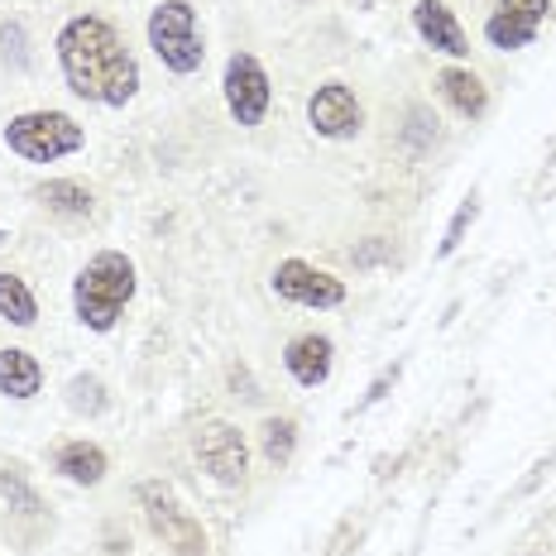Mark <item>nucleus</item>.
Masks as SVG:
<instances>
[{"label": "nucleus", "mask_w": 556, "mask_h": 556, "mask_svg": "<svg viewBox=\"0 0 556 556\" xmlns=\"http://www.w3.org/2000/svg\"><path fill=\"white\" fill-rule=\"evenodd\" d=\"M58 67L73 97L97 101V106H130L139 91V58L130 43L121 39V29L101 15H73L53 39Z\"/></svg>", "instance_id": "nucleus-1"}, {"label": "nucleus", "mask_w": 556, "mask_h": 556, "mask_svg": "<svg viewBox=\"0 0 556 556\" xmlns=\"http://www.w3.org/2000/svg\"><path fill=\"white\" fill-rule=\"evenodd\" d=\"M135 298V260L121 250H101L83 264V274L73 278V307H77V321L87 331L106 336L121 327L125 307Z\"/></svg>", "instance_id": "nucleus-2"}, {"label": "nucleus", "mask_w": 556, "mask_h": 556, "mask_svg": "<svg viewBox=\"0 0 556 556\" xmlns=\"http://www.w3.org/2000/svg\"><path fill=\"white\" fill-rule=\"evenodd\" d=\"M149 49L154 58L168 67L173 77H192L202 73L206 63V39H202V25H197V5L192 0H159L149 10Z\"/></svg>", "instance_id": "nucleus-3"}, {"label": "nucleus", "mask_w": 556, "mask_h": 556, "mask_svg": "<svg viewBox=\"0 0 556 556\" xmlns=\"http://www.w3.org/2000/svg\"><path fill=\"white\" fill-rule=\"evenodd\" d=\"M5 149L25 164H58L87 149V125H77L67 111H20L5 125Z\"/></svg>", "instance_id": "nucleus-4"}, {"label": "nucleus", "mask_w": 556, "mask_h": 556, "mask_svg": "<svg viewBox=\"0 0 556 556\" xmlns=\"http://www.w3.org/2000/svg\"><path fill=\"white\" fill-rule=\"evenodd\" d=\"M139 504H144L149 532H154L164 547H173L178 556H206V532H202V523H197L188 508L173 500L168 484L144 480V484H139Z\"/></svg>", "instance_id": "nucleus-5"}, {"label": "nucleus", "mask_w": 556, "mask_h": 556, "mask_svg": "<svg viewBox=\"0 0 556 556\" xmlns=\"http://www.w3.org/2000/svg\"><path fill=\"white\" fill-rule=\"evenodd\" d=\"M222 97H226V111L240 130H254L264 125V115L274 106V83L264 73V63L254 53H230L226 58V77H222Z\"/></svg>", "instance_id": "nucleus-6"}, {"label": "nucleus", "mask_w": 556, "mask_h": 556, "mask_svg": "<svg viewBox=\"0 0 556 556\" xmlns=\"http://www.w3.org/2000/svg\"><path fill=\"white\" fill-rule=\"evenodd\" d=\"M192 451H197L202 470L212 475L216 484H226V490L245 484V475H250V446H245V437H240V427H230V422H202V427H197V437H192Z\"/></svg>", "instance_id": "nucleus-7"}, {"label": "nucleus", "mask_w": 556, "mask_h": 556, "mask_svg": "<svg viewBox=\"0 0 556 556\" xmlns=\"http://www.w3.org/2000/svg\"><path fill=\"white\" fill-rule=\"evenodd\" d=\"M269 288L283 298V303L312 307V312H331V307L345 303V283H341V278L327 274V269H317V264H307V260H283L274 269Z\"/></svg>", "instance_id": "nucleus-8"}, {"label": "nucleus", "mask_w": 556, "mask_h": 556, "mask_svg": "<svg viewBox=\"0 0 556 556\" xmlns=\"http://www.w3.org/2000/svg\"><path fill=\"white\" fill-rule=\"evenodd\" d=\"M307 125L321 139H336V144H341V139H355L365 130V106H361V97H355V87L321 83L307 97Z\"/></svg>", "instance_id": "nucleus-9"}, {"label": "nucleus", "mask_w": 556, "mask_h": 556, "mask_svg": "<svg viewBox=\"0 0 556 556\" xmlns=\"http://www.w3.org/2000/svg\"><path fill=\"white\" fill-rule=\"evenodd\" d=\"M547 15H552V0H500L494 15L484 20V39L500 53H518L542 34Z\"/></svg>", "instance_id": "nucleus-10"}, {"label": "nucleus", "mask_w": 556, "mask_h": 556, "mask_svg": "<svg viewBox=\"0 0 556 556\" xmlns=\"http://www.w3.org/2000/svg\"><path fill=\"white\" fill-rule=\"evenodd\" d=\"M413 29L432 53H446V58H456V63L460 58H470V39H466V29H460L456 10H451L446 0H417L413 5Z\"/></svg>", "instance_id": "nucleus-11"}, {"label": "nucleus", "mask_w": 556, "mask_h": 556, "mask_svg": "<svg viewBox=\"0 0 556 556\" xmlns=\"http://www.w3.org/2000/svg\"><path fill=\"white\" fill-rule=\"evenodd\" d=\"M331 365H336V345L321 331H303L283 345V369L293 375L298 389H321L331 379Z\"/></svg>", "instance_id": "nucleus-12"}, {"label": "nucleus", "mask_w": 556, "mask_h": 556, "mask_svg": "<svg viewBox=\"0 0 556 556\" xmlns=\"http://www.w3.org/2000/svg\"><path fill=\"white\" fill-rule=\"evenodd\" d=\"M437 91H442V101L456 115H466V121H480L484 111H490V87L480 83V73H470V67H442L437 73Z\"/></svg>", "instance_id": "nucleus-13"}, {"label": "nucleus", "mask_w": 556, "mask_h": 556, "mask_svg": "<svg viewBox=\"0 0 556 556\" xmlns=\"http://www.w3.org/2000/svg\"><path fill=\"white\" fill-rule=\"evenodd\" d=\"M53 470L63 475V480H73V484H83V490H91V484L106 480L111 460H106V451H101L97 442H67V446L53 451Z\"/></svg>", "instance_id": "nucleus-14"}, {"label": "nucleus", "mask_w": 556, "mask_h": 556, "mask_svg": "<svg viewBox=\"0 0 556 556\" xmlns=\"http://www.w3.org/2000/svg\"><path fill=\"white\" fill-rule=\"evenodd\" d=\"M39 389H43V365L20 345H5L0 351V393L15 403H29L39 399Z\"/></svg>", "instance_id": "nucleus-15"}, {"label": "nucleus", "mask_w": 556, "mask_h": 556, "mask_svg": "<svg viewBox=\"0 0 556 556\" xmlns=\"http://www.w3.org/2000/svg\"><path fill=\"white\" fill-rule=\"evenodd\" d=\"M0 317H5L10 327H34V321H39V298H34V288L20 274H5V269H0Z\"/></svg>", "instance_id": "nucleus-16"}, {"label": "nucleus", "mask_w": 556, "mask_h": 556, "mask_svg": "<svg viewBox=\"0 0 556 556\" xmlns=\"http://www.w3.org/2000/svg\"><path fill=\"white\" fill-rule=\"evenodd\" d=\"M39 202L49 206V212H58V216H87L91 212V192L83 188V182H73V178H49L39 188Z\"/></svg>", "instance_id": "nucleus-17"}, {"label": "nucleus", "mask_w": 556, "mask_h": 556, "mask_svg": "<svg viewBox=\"0 0 556 556\" xmlns=\"http://www.w3.org/2000/svg\"><path fill=\"white\" fill-rule=\"evenodd\" d=\"M260 442H264L269 466H288V460H293V446H298V422L293 417H269V422L260 427Z\"/></svg>", "instance_id": "nucleus-18"}, {"label": "nucleus", "mask_w": 556, "mask_h": 556, "mask_svg": "<svg viewBox=\"0 0 556 556\" xmlns=\"http://www.w3.org/2000/svg\"><path fill=\"white\" fill-rule=\"evenodd\" d=\"M0 494H5V500H15V504H25V514H34V508H39L34 490H29L25 480H20V466H5V460H0Z\"/></svg>", "instance_id": "nucleus-19"}, {"label": "nucleus", "mask_w": 556, "mask_h": 556, "mask_svg": "<svg viewBox=\"0 0 556 556\" xmlns=\"http://www.w3.org/2000/svg\"><path fill=\"white\" fill-rule=\"evenodd\" d=\"M470 222H475V197H466V202H460L456 222H451L446 240H442V254H456V250H460V236H466V226H470Z\"/></svg>", "instance_id": "nucleus-20"}, {"label": "nucleus", "mask_w": 556, "mask_h": 556, "mask_svg": "<svg viewBox=\"0 0 556 556\" xmlns=\"http://www.w3.org/2000/svg\"><path fill=\"white\" fill-rule=\"evenodd\" d=\"M303 5H312V0H303Z\"/></svg>", "instance_id": "nucleus-21"}, {"label": "nucleus", "mask_w": 556, "mask_h": 556, "mask_svg": "<svg viewBox=\"0 0 556 556\" xmlns=\"http://www.w3.org/2000/svg\"><path fill=\"white\" fill-rule=\"evenodd\" d=\"M532 556H538V552H532Z\"/></svg>", "instance_id": "nucleus-22"}]
</instances>
